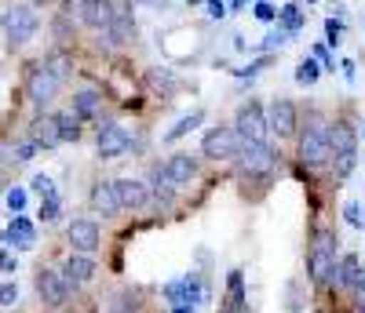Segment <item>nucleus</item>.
I'll return each instance as SVG.
<instances>
[{
  "label": "nucleus",
  "mask_w": 365,
  "mask_h": 313,
  "mask_svg": "<svg viewBox=\"0 0 365 313\" xmlns=\"http://www.w3.org/2000/svg\"><path fill=\"white\" fill-rule=\"evenodd\" d=\"M234 161H237V171L245 175V179L249 175H270L274 171V161H278V153L267 146V139H241Z\"/></svg>",
  "instance_id": "f257e3e1"
},
{
  "label": "nucleus",
  "mask_w": 365,
  "mask_h": 313,
  "mask_svg": "<svg viewBox=\"0 0 365 313\" xmlns=\"http://www.w3.org/2000/svg\"><path fill=\"white\" fill-rule=\"evenodd\" d=\"M332 266H336V237H332V230H318L307 255V277L314 285H325L332 277Z\"/></svg>",
  "instance_id": "f03ea898"
},
{
  "label": "nucleus",
  "mask_w": 365,
  "mask_h": 313,
  "mask_svg": "<svg viewBox=\"0 0 365 313\" xmlns=\"http://www.w3.org/2000/svg\"><path fill=\"white\" fill-rule=\"evenodd\" d=\"M0 26H4V33H8L11 48H19V44H26V41H34V37H37L41 18H37L34 8L19 4V8H8L4 15H0Z\"/></svg>",
  "instance_id": "7ed1b4c3"
},
{
  "label": "nucleus",
  "mask_w": 365,
  "mask_h": 313,
  "mask_svg": "<svg viewBox=\"0 0 365 313\" xmlns=\"http://www.w3.org/2000/svg\"><path fill=\"white\" fill-rule=\"evenodd\" d=\"M37 295H41V302H48L51 309H58V306H66L70 302V295H73V285L58 273V270H41L37 273Z\"/></svg>",
  "instance_id": "20e7f679"
},
{
  "label": "nucleus",
  "mask_w": 365,
  "mask_h": 313,
  "mask_svg": "<svg viewBox=\"0 0 365 313\" xmlns=\"http://www.w3.org/2000/svg\"><path fill=\"white\" fill-rule=\"evenodd\" d=\"M58 84H63V80H58L44 62H37V66L29 70V77H26V95H29L34 106H48L58 95Z\"/></svg>",
  "instance_id": "39448f33"
},
{
  "label": "nucleus",
  "mask_w": 365,
  "mask_h": 313,
  "mask_svg": "<svg viewBox=\"0 0 365 313\" xmlns=\"http://www.w3.org/2000/svg\"><path fill=\"white\" fill-rule=\"evenodd\" d=\"M237 146H241V135L234 128H208L201 139V153L208 161H234Z\"/></svg>",
  "instance_id": "423d86ee"
},
{
  "label": "nucleus",
  "mask_w": 365,
  "mask_h": 313,
  "mask_svg": "<svg viewBox=\"0 0 365 313\" xmlns=\"http://www.w3.org/2000/svg\"><path fill=\"white\" fill-rule=\"evenodd\" d=\"M165 299H168L172 306H179V302L197 306V302H208V285H205V277L187 273V277L172 280V285H165Z\"/></svg>",
  "instance_id": "0eeeda50"
},
{
  "label": "nucleus",
  "mask_w": 365,
  "mask_h": 313,
  "mask_svg": "<svg viewBox=\"0 0 365 313\" xmlns=\"http://www.w3.org/2000/svg\"><path fill=\"white\" fill-rule=\"evenodd\" d=\"M66 240L73 252H99V244H103V233H99V223H91V218H73V223L66 226Z\"/></svg>",
  "instance_id": "6e6552de"
},
{
  "label": "nucleus",
  "mask_w": 365,
  "mask_h": 313,
  "mask_svg": "<svg viewBox=\"0 0 365 313\" xmlns=\"http://www.w3.org/2000/svg\"><path fill=\"white\" fill-rule=\"evenodd\" d=\"M329 139H325V128H318V124H311L307 132L299 135V161L303 164H311V168H318V164H325L329 161Z\"/></svg>",
  "instance_id": "1a4fd4ad"
},
{
  "label": "nucleus",
  "mask_w": 365,
  "mask_h": 313,
  "mask_svg": "<svg viewBox=\"0 0 365 313\" xmlns=\"http://www.w3.org/2000/svg\"><path fill=\"white\" fill-rule=\"evenodd\" d=\"M96 146H99L103 161H113V156H125V153L132 149V135L125 132V124H103Z\"/></svg>",
  "instance_id": "9d476101"
},
{
  "label": "nucleus",
  "mask_w": 365,
  "mask_h": 313,
  "mask_svg": "<svg viewBox=\"0 0 365 313\" xmlns=\"http://www.w3.org/2000/svg\"><path fill=\"white\" fill-rule=\"evenodd\" d=\"M263 117H267V132H274L278 139L296 132V106H292L289 99H274Z\"/></svg>",
  "instance_id": "9b49d317"
},
{
  "label": "nucleus",
  "mask_w": 365,
  "mask_h": 313,
  "mask_svg": "<svg viewBox=\"0 0 365 313\" xmlns=\"http://www.w3.org/2000/svg\"><path fill=\"white\" fill-rule=\"evenodd\" d=\"M237 135L241 139H267V117H263V110H259V102H245L237 110Z\"/></svg>",
  "instance_id": "f8f14e48"
},
{
  "label": "nucleus",
  "mask_w": 365,
  "mask_h": 313,
  "mask_svg": "<svg viewBox=\"0 0 365 313\" xmlns=\"http://www.w3.org/2000/svg\"><path fill=\"white\" fill-rule=\"evenodd\" d=\"M103 33H106V44H110V48L128 44V41L135 37V18H132V11H128V8H117L113 18L103 26Z\"/></svg>",
  "instance_id": "ddd939ff"
},
{
  "label": "nucleus",
  "mask_w": 365,
  "mask_h": 313,
  "mask_svg": "<svg viewBox=\"0 0 365 313\" xmlns=\"http://www.w3.org/2000/svg\"><path fill=\"white\" fill-rule=\"evenodd\" d=\"M113 190H117V201H120V211H139L146 201H150V190H146V182L139 179H113Z\"/></svg>",
  "instance_id": "4468645a"
},
{
  "label": "nucleus",
  "mask_w": 365,
  "mask_h": 313,
  "mask_svg": "<svg viewBox=\"0 0 365 313\" xmlns=\"http://www.w3.org/2000/svg\"><path fill=\"white\" fill-rule=\"evenodd\" d=\"M325 139H329V153H358V132L351 120H336L325 128Z\"/></svg>",
  "instance_id": "2eb2a0df"
},
{
  "label": "nucleus",
  "mask_w": 365,
  "mask_h": 313,
  "mask_svg": "<svg viewBox=\"0 0 365 313\" xmlns=\"http://www.w3.org/2000/svg\"><path fill=\"white\" fill-rule=\"evenodd\" d=\"M58 273H63L73 288H77V285H88V280L96 277V259L84 255V252H73V255L63 262V270H58Z\"/></svg>",
  "instance_id": "dca6fc26"
},
{
  "label": "nucleus",
  "mask_w": 365,
  "mask_h": 313,
  "mask_svg": "<svg viewBox=\"0 0 365 313\" xmlns=\"http://www.w3.org/2000/svg\"><path fill=\"white\" fill-rule=\"evenodd\" d=\"M165 171H168V182H172V186H187V182H194V175H197V161H194L190 153H172L168 164H165Z\"/></svg>",
  "instance_id": "f3484780"
},
{
  "label": "nucleus",
  "mask_w": 365,
  "mask_h": 313,
  "mask_svg": "<svg viewBox=\"0 0 365 313\" xmlns=\"http://www.w3.org/2000/svg\"><path fill=\"white\" fill-rule=\"evenodd\" d=\"M113 4L110 0H81V22L91 26V29H103L110 18H113Z\"/></svg>",
  "instance_id": "a211bd4d"
},
{
  "label": "nucleus",
  "mask_w": 365,
  "mask_h": 313,
  "mask_svg": "<svg viewBox=\"0 0 365 313\" xmlns=\"http://www.w3.org/2000/svg\"><path fill=\"white\" fill-rule=\"evenodd\" d=\"M0 240L8 248H34V223H29L26 215H15V223L0 233Z\"/></svg>",
  "instance_id": "6ab92c4d"
},
{
  "label": "nucleus",
  "mask_w": 365,
  "mask_h": 313,
  "mask_svg": "<svg viewBox=\"0 0 365 313\" xmlns=\"http://www.w3.org/2000/svg\"><path fill=\"white\" fill-rule=\"evenodd\" d=\"M358 277H361V262H358V255H344V259H336V266H332V285H340V288H354L358 285Z\"/></svg>",
  "instance_id": "aec40b11"
},
{
  "label": "nucleus",
  "mask_w": 365,
  "mask_h": 313,
  "mask_svg": "<svg viewBox=\"0 0 365 313\" xmlns=\"http://www.w3.org/2000/svg\"><path fill=\"white\" fill-rule=\"evenodd\" d=\"M91 204H96V211H103L106 218L120 211V201H117V190L113 182H96L91 186Z\"/></svg>",
  "instance_id": "412c9836"
},
{
  "label": "nucleus",
  "mask_w": 365,
  "mask_h": 313,
  "mask_svg": "<svg viewBox=\"0 0 365 313\" xmlns=\"http://www.w3.org/2000/svg\"><path fill=\"white\" fill-rule=\"evenodd\" d=\"M227 295H230L227 313H249V299H245V277H241V270H230V273H227Z\"/></svg>",
  "instance_id": "4be33fe9"
},
{
  "label": "nucleus",
  "mask_w": 365,
  "mask_h": 313,
  "mask_svg": "<svg viewBox=\"0 0 365 313\" xmlns=\"http://www.w3.org/2000/svg\"><path fill=\"white\" fill-rule=\"evenodd\" d=\"M34 142H37L41 149H55V146H58L55 117H41V120H34Z\"/></svg>",
  "instance_id": "5701e85b"
},
{
  "label": "nucleus",
  "mask_w": 365,
  "mask_h": 313,
  "mask_svg": "<svg viewBox=\"0 0 365 313\" xmlns=\"http://www.w3.org/2000/svg\"><path fill=\"white\" fill-rule=\"evenodd\" d=\"M99 102H103L99 91L84 87V91H77V95H73V113H77L81 120H88V117H96V113H99Z\"/></svg>",
  "instance_id": "b1692460"
},
{
  "label": "nucleus",
  "mask_w": 365,
  "mask_h": 313,
  "mask_svg": "<svg viewBox=\"0 0 365 313\" xmlns=\"http://www.w3.org/2000/svg\"><path fill=\"white\" fill-rule=\"evenodd\" d=\"M143 309V295L135 288H125L110 299V313H139Z\"/></svg>",
  "instance_id": "393cba45"
},
{
  "label": "nucleus",
  "mask_w": 365,
  "mask_h": 313,
  "mask_svg": "<svg viewBox=\"0 0 365 313\" xmlns=\"http://www.w3.org/2000/svg\"><path fill=\"white\" fill-rule=\"evenodd\" d=\"M55 128H58V142H77L81 139V117L77 113H58Z\"/></svg>",
  "instance_id": "a878e982"
},
{
  "label": "nucleus",
  "mask_w": 365,
  "mask_h": 313,
  "mask_svg": "<svg viewBox=\"0 0 365 313\" xmlns=\"http://www.w3.org/2000/svg\"><path fill=\"white\" fill-rule=\"evenodd\" d=\"M201 120H205V113H201V110H194V113H187V117H179V120H175V128H168V132H165V142H175V139H182L187 132H194Z\"/></svg>",
  "instance_id": "bb28decb"
},
{
  "label": "nucleus",
  "mask_w": 365,
  "mask_h": 313,
  "mask_svg": "<svg viewBox=\"0 0 365 313\" xmlns=\"http://www.w3.org/2000/svg\"><path fill=\"white\" fill-rule=\"evenodd\" d=\"M278 26L285 29V33H299L303 29V11H299V4H285V8H278Z\"/></svg>",
  "instance_id": "cd10ccee"
},
{
  "label": "nucleus",
  "mask_w": 365,
  "mask_h": 313,
  "mask_svg": "<svg viewBox=\"0 0 365 313\" xmlns=\"http://www.w3.org/2000/svg\"><path fill=\"white\" fill-rule=\"evenodd\" d=\"M318 77H322V66H318L314 58H303V62H299V70H296V84L311 87V84H318Z\"/></svg>",
  "instance_id": "c85d7f7f"
},
{
  "label": "nucleus",
  "mask_w": 365,
  "mask_h": 313,
  "mask_svg": "<svg viewBox=\"0 0 365 313\" xmlns=\"http://www.w3.org/2000/svg\"><path fill=\"white\" fill-rule=\"evenodd\" d=\"M58 211H63V201H58V193H48L37 215L44 218V223H55V218H58Z\"/></svg>",
  "instance_id": "c756f323"
},
{
  "label": "nucleus",
  "mask_w": 365,
  "mask_h": 313,
  "mask_svg": "<svg viewBox=\"0 0 365 313\" xmlns=\"http://www.w3.org/2000/svg\"><path fill=\"white\" fill-rule=\"evenodd\" d=\"M150 186H154V193H161V190H175V186L168 182L165 164H154V168H150Z\"/></svg>",
  "instance_id": "7c9ffc66"
},
{
  "label": "nucleus",
  "mask_w": 365,
  "mask_h": 313,
  "mask_svg": "<svg viewBox=\"0 0 365 313\" xmlns=\"http://www.w3.org/2000/svg\"><path fill=\"white\" fill-rule=\"evenodd\" d=\"M344 218H347L354 230H365V215H361V204H358V201H347V204H344Z\"/></svg>",
  "instance_id": "2f4dec72"
},
{
  "label": "nucleus",
  "mask_w": 365,
  "mask_h": 313,
  "mask_svg": "<svg viewBox=\"0 0 365 313\" xmlns=\"http://www.w3.org/2000/svg\"><path fill=\"white\" fill-rule=\"evenodd\" d=\"M336 156V179H347L354 171V161H358V153H332Z\"/></svg>",
  "instance_id": "473e14b6"
},
{
  "label": "nucleus",
  "mask_w": 365,
  "mask_h": 313,
  "mask_svg": "<svg viewBox=\"0 0 365 313\" xmlns=\"http://www.w3.org/2000/svg\"><path fill=\"white\" fill-rule=\"evenodd\" d=\"M325 41H329V48H336L344 41V22L340 18H329L325 22Z\"/></svg>",
  "instance_id": "72a5a7b5"
},
{
  "label": "nucleus",
  "mask_w": 365,
  "mask_h": 313,
  "mask_svg": "<svg viewBox=\"0 0 365 313\" xmlns=\"http://www.w3.org/2000/svg\"><path fill=\"white\" fill-rule=\"evenodd\" d=\"M44 66L58 77V80H63L66 73H70V62H66V55H51V58H44Z\"/></svg>",
  "instance_id": "f704fd0d"
},
{
  "label": "nucleus",
  "mask_w": 365,
  "mask_h": 313,
  "mask_svg": "<svg viewBox=\"0 0 365 313\" xmlns=\"http://www.w3.org/2000/svg\"><path fill=\"white\" fill-rule=\"evenodd\" d=\"M37 142L34 139H29V142H22V146H15V161H34V156H37Z\"/></svg>",
  "instance_id": "c9c22d12"
},
{
  "label": "nucleus",
  "mask_w": 365,
  "mask_h": 313,
  "mask_svg": "<svg viewBox=\"0 0 365 313\" xmlns=\"http://www.w3.org/2000/svg\"><path fill=\"white\" fill-rule=\"evenodd\" d=\"M8 208L19 215V211L26 208V190H19V186H15V190H8Z\"/></svg>",
  "instance_id": "e433bc0d"
},
{
  "label": "nucleus",
  "mask_w": 365,
  "mask_h": 313,
  "mask_svg": "<svg viewBox=\"0 0 365 313\" xmlns=\"http://www.w3.org/2000/svg\"><path fill=\"white\" fill-rule=\"evenodd\" d=\"M351 295H354V309L365 313V277H358V285L351 288Z\"/></svg>",
  "instance_id": "4c0bfd02"
},
{
  "label": "nucleus",
  "mask_w": 365,
  "mask_h": 313,
  "mask_svg": "<svg viewBox=\"0 0 365 313\" xmlns=\"http://www.w3.org/2000/svg\"><path fill=\"white\" fill-rule=\"evenodd\" d=\"M19 302V288L15 285H0V306H15Z\"/></svg>",
  "instance_id": "58836bf2"
},
{
  "label": "nucleus",
  "mask_w": 365,
  "mask_h": 313,
  "mask_svg": "<svg viewBox=\"0 0 365 313\" xmlns=\"http://www.w3.org/2000/svg\"><path fill=\"white\" fill-rule=\"evenodd\" d=\"M150 84H154V87H172L175 80H172L168 70H154V73H150Z\"/></svg>",
  "instance_id": "ea45409f"
},
{
  "label": "nucleus",
  "mask_w": 365,
  "mask_h": 313,
  "mask_svg": "<svg viewBox=\"0 0 365 313\" xmlns=\"http://www.w3.org/2000/svg\"><path fill=\"white\" fill-rule=\"evenodd\" d=\"M34 190H37L41 197H48V193H55V182H51L48 175H37V179H34Z\"/></svg>",
  "instance_id": "a19ab883"
},
{
  "label": "nucleus",
  "mask_w": 365,
  "mask_h": 313,
  "mask_svg": "<svg viewBox=\"0 0 365 313\" xmlns=\"http://www.w3.org/2000/svg\"><path fill=\"white\" fill-rule=\"evenodd\" d=\"M274 4H267V0H256V18H263V22H274Z\"/></svg>",
  "instance_id": "79ce46f5"
},
{
  "label": "nucleus",
  "mask_w": 365,
  "mask_h": 313,
  "mask_svg": "<svg viewBox=\"0 0 365 313\" xmlns=\"http://www.w3.org/2000/svg\"><path fill=\"white\" fill-rule=\"evenodd\" d=\"M205 4H208V15H212V18H223V15L230 11V8L223 4V0H205Z\"/></svg>",
  "instance_id": "37998d69"
},
{
  "label": "nucleus",
  "mask_w": 365,
  "mask_h": 313,
  "mask_svg": "<svg viewBox=\"0 0 365 313\" xmlns=\"http://www.w3.org/2000/svg\"><path fill=\"white\" fill-rule=\"evenodd\" d=\"M314 55H318V66H322V70H336V66H332V58H329V48H325V44H318Z\"/></svg>",
  "instance_id": "c03bdc74"
},
{
  "label": "nucleus",
  "mask_w": 365,
  "mask_h": 313,
  "mask_svg": "<svg viewBox=\"0 0 365 313\" xmlns=\"http://www.w3.org/2000/svg\"><path fill=\"white\" fill-rule=\"evenodd\" d=\"M285 41H289V37H285V29H278V33H270V37H267V44H263V48H282Z\"/></svg>",
  "instance_id": "a18cd8bd"
},
{
  "label": "nucleus",
  "mask_w": 365,
  "mask_h": 313,
  "mask_svg": "<svg viewBox=\"0 0 365 313\" xmlns=\"http://www.w3.org/2000/svg\"><path fill=\"white\" fill-rule=\"evenodd\" d=\"M0 270H4V273H15V270H19V262H15L8 252H0Z\"/></svg>",
  "instance_id": "49530a36"
},
{
  "label": "nucleus",
  "mask_w": 365,
  "mask_h": 313,
  "mask_svg": "<svg viewBox=\"0 0 365 313\" xmlns=\"http://www.w3.org/2000/svg\"><path fill=\"white\" fill-rule=\"evenodd\" d=\"M172 313H197L190 302H179V306H172Z\"/></svg>",
  "instance_id": "de8ad7c7"
},
{
  "label": "nucleus",
  "mask_w": 365,
  "mask_h": 313,
  "mask_svg": "<svg viewBox=\"0 0 365 313\" xmlns=\"http://www.w3.org/2000/svg\"><path fill=\"white\" fill-rule=\"evenodd\" d=\"M245 4H249V0H230V8H234V11H241Z\"/></svg>",
  "instance_id": "09e8293b"
},
{
  "label": "nucleus",
  "mask_w": 365,
  "mask_h": 313,
  "mask_svg": "<svg viewBox=\"0 0 365 313\" xmlns=\"http://www.w3.org/2000/svg\"><path fill=\"white\" fill-rule=\"evenodd\" d=\"M143 4H150V8H158V4H165V0H143Z\"/></svg>",
  "instance_id": "8fccbe9b"
},
{
  "label": "nucleus",
  "mask_w": 365,
  "mask_h": 313,
  "mask_svg": "<svg viewBox=\"0 0 365 313\" xmlns=\"http://www.w3.org/2000/svg\"><path fill=\"white\" fill-rule=\"evenodd\" d=\"M190 4H197V0H190Z\"/></svg>",
  "instance_id": "3c124183"
},
{
  "label": "nucleus",
  "mask_w": 365,
  "mask_h": 313,
  "mask_svg": "<svg viewBox=\"0 0 365 313\" xmlns=\"http://www.w3.org/2000/svg\"><path fill=\"white\" fill-rule=\"evenodd\" d=\"M361 277H365V270H361Z\"/></svg>",
  "instance_id": "603ef678"
},
{
  "label": "nucleus",
  "mask_w": 365,
  "mask_h": 313,
  "mask_svg": "<svg viewBox=\"0 0 365 313\" xmlns=\"http://www.w3.org/2000/svg\"><path fill=\"white\" fill-rule=\"evenodd\" d=\"M223 313H227V309H223Z\"/></svg>",
  "instance_id": "864d4df0"
}]
</instances>
